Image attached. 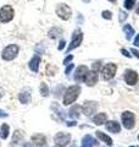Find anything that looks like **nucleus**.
I'll return each instance as SVG.
<instances>
[{"label":"nucleus","instance_id":"obj_1","mask_svg":"<svg viewBox=\"0 0 139 147\" xmlns=\"http://www.w3.org/2000/svg\"><path fill=\"white\" fill-rule=\"evenodd\" d=\"M80 93H81V87L78 86V85L70 86L65 91V94H63V104L65 105L72 104L78 98Z\"/></svg>","mask_w":139,"mask_h":147},{"label":"nucleus","instance_id":"obj_2","mask_svg":"<svg viewBox=\"0 0 139 147\" xmlns=\"http://www.w3.org/2000/svg\"><path fill=\"white\" fill-rule=\"evenodd\" d=\"M18 52H20V47H18L17 44H9V45H6V47L3 49V52H1L3 60H5V61L13 60V59L18 55Z\"/></svg>","mask_w":139,"mask_h":147},{"label":"nucleus","instance_id":"obj_3","mask_svg":"<svg viewBox=\"0 0 139 147\" xmlns=\"http://www.w3.org/2000/svg\"><path fill=\"white\" fill-rule=\"evenodd\" d=\"M15 16V10L11 5H4L0 7V24H7L13 20Z\"/></svg>","mask_w":139,"mask_h":147},{"label":"nucleus","instance_id":"obj_4","mask_svg":"<svg viewBox=\"0 0 139 147\" xmlns=\"http://www.w3.org/2000/svg\"><path fill=\"white\" fill-rule=\"evenodd\" d=\"M56 15L63 21L70 20V17L72 15L71 7L68 5H66V4H59L57 7H56Z\"/></svg>","mask_w":139,"mask_h":147},{"label":"nucleus","instance_id":"obj_5","mask_svg":"<svg viewBox=\"0 0 139 147\" xmlns=\"http://www.w3.org/2000/svg\"><path fill=\"white\" fill-rule=\"evenodd\" d=\"M116 71H117L116 64H112V63L106 64V65L103 67V70H101V76H103L104 80H111L115 76Z\"/></svg>","mask_w":139,"mask_h":147},{"label":"nucleus","instance_id":"obj_6","mask_svg":"<svg viewBox=\"0 0 139 147\" xmlns=\"http://www.w3.org/2000/svg\"><path fill=\"white\" fill-rule=\"evenodd\" d=\"M54 141L57 147H65L71 141V135L67 134V132H57L54 137Z\"/></svg>","mask_w":139,"mask_h":147},{"label":"nucleus","instance_id":"obj_7","mask_svg":"<svg viewBox=\"0 0 139 147\" xmlns=\"http://www.w3.org/2000/svg\"><path fill=\"white\" fill-rule=\"evenodd\" d=\"M82 40H83L82 31L81 30H76L75 32H73V34H72V40H71V44H70L68 48H67V52H71L72 49L80 47V44L82 43Z\"/></svg>","mask_w":139,"mask_h":147},{"label":"nucleus","instance_id":"obj_8","mask_svg":"<svg viewBox=\"0 0 139 147\" xmlns=\"http://www.w3.org/2000/svg\"><path fill=\"white\" fill-rule=\"evenodd\" d=\"M121 119L123 126L126 129H132L136 124V118H134V114L132 112H124L121 115Z\"/></svg>","mask_w":139,"mask_h":147},{"label":"nucleus","instance_id":"obj_9","mask_svg":"<svg viewBox=\"0 0 139 147\" xmlns=\"http://www.w3.org/2000/svg\"><path fill=\"white\" fill-rule=\"evenodd\" d=\"M96 109H98V104L95 102H92V100H87V102H84V104L82 105L83 114L87 117H92L93 114L95 113Z\"/></svg>","mask_w":139,"mask_h":147},{"label":"nucleus","instance_id":"obj_10","mask_svg":"<svg viewBox=\"0 0 139 147\" xmlns=\"http://www.w3.org/2000/svg\"><path fill=\"white\" fill-rule=\"evenodd\" d=\"M124 81H126V84L128 85H136L138 82V74L134 71V70H127L124 72V76H123Z\"/></svg>","mask_w":139,"mask_h":147},{"label":"nucleus","instance_id":"obj_11","mask_svg":"<svg viewBox=\"0 0 139 147\" xmlns=\"http://www.w3.org/2000/svg\"><path fill=\"white\" fill-rule=\"evenodd\" d=\"M89 72L88 71V67L86 65H81L76 69V72H75V81L77 82H81V81H84L87 74Z\"/></svg>","mask_w":139,"mask_h":147},{"label":"nucleus","instance_id":"obj_12","mask_svg":"<svg viewBox=\"0 0 139 147\" xmlns=\"http://www.w3.org/2000/svg\"><path fill=\"white\" fill-rule=\"evenodd\" d=\"M32 142L35 147H46V137L43 134H34L32 136Z\"/></svg>","mask_w":139,"mask_h":147},{"label":"nucleus","instance_id":"obj_13","mask_svg":"<svg viewBox=\"0 0 139 147\" xmlns=\"http://www.w3.org/2000/svg\"><path fill=\"white\" fill-rule=\"evenodd\" d=\"M82 146H83V147H98L99 144H98V141H96L93 136L86 135V136L82 139Z\"/></svg>","mask_w":139,"mask_h":147},{"label":"nucleus","instance_id":"obj_14","mask_svg":"<svg viewBox=\"0 0 139 147\" xmlns=\"http://www.w3.org/2000/svg\"><path fill=\"white\" fill-rule=\"evenodd\" d=\"M84 82L87 86H94L96 82H98V74H96V71H90L87 74L86 79H84Z\"/></svg>","mask_w":139,"mask_h":147},{"label":"nucleus","instance_id":"obj_15","mask_svg":"<svg viewBox=\"0 0 139 147\" xmlns=\"http://www.w3.org/2000/svg\"><path fill=\"white\" fill-rule=\"evenodd\" d=\"M39 64H40V57H39V55H33V58L31 59L29 64H28L31 71L38 72L39 71Z\"/></svg>","mask_w":139,"mask_h":147},{"label":"nucleus","instance_id":"obj_16","mask_svg":"<svg viewBox=\"0 0 139 147\" xmlns=\"http://www.w3.org/2000/svg\"><path fill=\"white\" fill-rule=\"evenodd\" d=\"M18 99L22 104H28L31 102V93H29V90L26 88L23 90L20 94H18Z\"/></svg>","mask_w":139,"mask_h":147},{"label":"nucleus","instance_id":"obj_17","mask_svg":"<svg viewBox=\"0 0 139 147\" xmlns=\"http://www.w3.org/2000/svg\"><path fill=\"white\" fill-rule=\"evenodd\" d=\"M106 129L110 131V132H114V134H117V132L121 131V126H120V124L117 121H108L106 123Z\"/></svg>","mask_w":139,"mask_h":147},{"label":"nucleus","instance_id":"obj_18","mask_svg":"<svg viewBox=\"0 0 139 147\" xmlns=\"http://www.w3.org/2000/svg\"><path fill=\"white\" fill-rule=\"evenodd\" d=\"M62 33H63L62 28H60V27H53V28L49 30L48 36H49V38H51V39H56V38H59V37L61 36Z\"/></svg>","mask_w":139,"mask_h":147},{"label":"nucleus","instance_id":"obj_19","mask_svg":"<svg viewBox=\"0 0 139 147\" xmlns=\"http://www.w3.org/2000/svg\"><path fill=\"white\" fill-rule=\"evenodd\" d=\"M25 137V131L22 130H16L12 135V145H17L18 142H21Z\"/></svg>","mask_w":139,"mask_h":147},{"label":"nucleus","instance_id":"obj_20","mask_svg":"<svg viewBox=\"0 0 139 147\" xmlns=\"http://www.w3.org/2000/svg\"><path fill=\"white\" fill-rule=\"evenodd\" d=\"M106 119H108L106 113H99V114H96V115L93 118V121H94L95 125H103V124L106 121Z\"/></svg>","mask_w":139,"mask_h":147},{"label":"nucleus","instance_id":"obj_21","mask_svg":"<svg viewBox=\"0 0 139 147\" xmlns=\"http://www.w3.org/2000/svg\"><path fill=\"white\" fill-rule=\"evenodd\" d=\"M9 134H10V126H9L6 123H4L1 127H0V139L6 140L9 137Z\"/></svg>","mask_w":139,"mask_h":147},{"label":"nucleus","instance_id":"obj_22","mask_svg":"<svg viewBox=\"0 0 139 147\" xmlns=\"http://www.w3.org/2000/svg\"><path fill=\"white\" fill-rule=\"evenodd\" d=\"M96 136H98L101 141H104L108 146H112V140H111V137H109L108 135H105L104 132H101V131H96Z\"/></svg>","mask_w":139,"mask_h":147},{"label":"nucleus","instance_id":"obj_23","mask_svg":"<svg viewBox=\"0 0 139 147\" xmlns=\"http://www.w3.org/2000/svg\"><path fill=\"white\" fill-rule=\"evenodd\" d=\"M81 109H82V107L81 105H78V104H76V105H73V107L70 109V117L71 118H78L80 117V113H81Z\"/></svg>","mask_w":139,"mask_h":147},{"label":"nucleus","instance_id":"obj_24","mask_svg":"<svg viewBox=\"0 0 139 147\" xmlns=\"http://www.w3.org/2000/svg\"><path fill=\"white\" fill-rule=\"evenodd\" d=\"M123 31H124V34H126V38L129 40V39H132V37L134 34V28L131 26V25H124L123 27Z\"/></svg>","mask_w":139,"mask_h":147},{"label":"nucleus","instance_id":"obj_25","mask_svg":"<svg viewBox=\"0 0 139 147\" xmlns=\"http://www.w3.org/2000/svg\"><path fill=\"white\" fill-rule=\"evenodd\" d=\"M40 94L43 96V97H48L49 96V87L45 82H41L40 84Z\"/></svg>","mask_w":139,"mask_h":147},{"label":"nucleus","instance_id":"obj_26","mask_svg":"<svg viewBox=\"0 0 139 147\" xmlns=\"http://www.w3.org/2000/svg\"><path fill=\"white\" fill-rule=\"evenodd\" d=\"M134 5H136V0H124V7L128 9V10L133 9Z\"/></svg>","mask_w":139,"mask_h":147},{"label":"nucleus","instance_id":"obj_27","mask_svg":"<svg viewBox=\"0 0 139 147\" xmlns=\"http://www.w3.org/2000/svg\"><path fill=\"white\" fill-rule=\"evenodd\" d=\"M101 15H103V17L104 18H106V20H111V17H112V15H111V12L110 11H103V13H101Z\"/></svg>","mask_w":139,"mask_h":147},{"label":"nucleus","instance_id":"obj_28","mask_svg":"<svg viewBox=\"0 0 139 147\" xmlns=\"http://www.w3.org/2000/svg\"><path fill=\"white\" fill-rule=\"evenodd\" d=\"M127 18V13L123 11H120V22H123Z\"/></svg>","mask_w":139,"mask_h":147},{"label":"nucleus","instance_id":"obj_29","mask_svg":"<svg viewBox=\"0 0 139 147\" xmlns=\"http://www.w3.org/2000/svg\"><path fill=\"white\" fill-rule=\"evenodd\" d=\"M100 65H101L100 61H95V63L92 65V67H93V71H98V70H99V67H100Z\"/></svg>","mask_w":139,"mask_h":147},{"label":"nucleus","instance_id":"obj_30","mask_svg":"<svg viewBox=\"0 0 139 147\" xmlns=\"http://www.w3.org/2000/svg\"><path fill=\"white\" fill-rule=\"evenodd\" d=\"M73 67H75V65H73V64H70V65L66 67V70H65V74H66V75H68V74L73 70Z\"/></svg>","mask_w":139,"mask_h":147},{"label":"nucleus","instance_id":"obj_31","mask_svg":"<svg viewBox=\"0 0 139 147\" xmlns=\"http://www.w3.org/2000/svg\"><path fill=\"white\" fill-rule=\"evenodd\" d=\"M72 59H73V55H68V57L63 60V64H65V65H67V64H68L70 61H72Z\"/></svg>","mask_w":139,"mask_h":147},{"label":"nucleus","instance_id":"obj_32","mask_svg":"<svg viewBox=\"0 0 139 147\" xmlns=\"http://www.w3.org/2000/svg\"><path fill=\"white\" fill-rule=\"evenodd\" d=\"M65 44H66V42H65V40L63 39H61V40H60V44H59V50H62L63 48H65Z\"/></svg>","mask_w":139,"mask_h":147},{"label":"nucleus","instance_id":"obj_33","mask_svg":"<svg viewBox=\"0 0 139 147\" xmlns=\"http://www.w3.org/2000/svg\"><path fill=\"white\" fill-rule=\"evenodd\" d=\"M121 53H122L123 55H126V57H127V58H131V57H132V55H131V54H129V53L127 52V50H126V49H121Z\"/></svg>","mask_w":139,"mask_h":147},{"label":"nucleus","instance_id":"obj_34","mask_svg":"<svg viewBox=\"0 0 139 147\" xmlns=\"http://www.w3.org/2000/svg\"><path fill=\"white\" fill-rule=\"evenodd\" d=\"M132 53H133V54L136 55V57H137V58L139 59V52H138L137 49H134V48H133V49H132Z\"/></svg>","mask_w":139,"mask_h":147},{"label":"nucleus","instance_id":"obj_35","mask_svg":"<svg viewBox=\"0 0 139 147\" xmlns=\"http://www.w3.org/2000/svg\"><path fill=\"white\" fill-rule=\"evenodd\" d=\"M23 147H33V144H32V142H26V144L23 145Z\"/></svg>","mask_w":139,"mask_h":147},{"label":"nucleus","instance_id":"obj_36","mask_svg":"<svg viewBox=\"0 0 139 147\" xmlns=\"http://www.w3.org/2000/svg\"><path fill=\"white\" fill-rule=\"evenodd\" d=\"M134 45H139V34L137 36V38L134 39Z\"/></svg>","mask_w":139,"mask_h":147},{"label":"nucleus","instance_id":"obj_37","mask_svg":"<svg viewBox=\"0 0 139 147\" xmlns=\"http://www.w3.org/2000/svg\"><path fill=\"white\" fill-rule=\"evenodd\" d=\"M76 124H77L76 121H68V123H67V125H68V126H75Z\"/></svg>","mask_w":139,"mask_h":147},{"label":"nucleus","instance_id":"obj_38","mask_svg":"<svg viewBox=\"0 0 139 147\" xmlns=\"http://www.w3.org/2000/svg\"><path fill=\"white\" fill-rule=\"evenodd\" d=\"M1 97H3V91L0 90V99H1Z\"/></svg>","mask_w":139,"mask_h":147},{"label":"nucleus","instance_id":"obj_39","mask_svg":"<svg viewBox=\"0 0 139 147\" xmlns=\"http://www.w3.org/2000/svg\"><path fill=\"white\" fill-rule=\"evenodd\" d=\"M137 13L139 15V5H138V7H137Z\"/></svg>","mask_w":139,"mask_h":147},{"label":"nucleus","instance_id":"obj_40","mask_svg":"<svg viewBox=\"0 0 139 147\" xmlns=\"http://www.w3.org/2000/svg\"><path fill=\"white\" fill-rule=\"evenodd\" d=\"M83 1H84V3H89L90 0H83Z\"/></svg>","mask_w":139,"mask_h":147},{"label":"nucleus","instance_id":"obj_41","mask_svg":"<svg viewBox=\"0 0 139 147\" xmlns=\"http://www.w3.org/2000/svg\"><path fill=\"white\" fill-rule=\"evenodd\" d=\"M109 1H111V3H115V1H116V0H109Z\"/></svg>","mask_w":139,"mask_h":147},{"label":"nucleus","instance_id":"obj_42","mask_svg":"<svg viewBox=\"0 0 139 147\" xmlns=\"http://www.w3.org/2000/svg\"><path fill=\"white\" fill-rule=\"evenodd\" d=\"M131 147H137V146H131Z\"/></svg>","mask_w":139,"mask_h":147},{"label":"nucleus","instance_id":"obj_43","mask_svg":"<svg viewBox=\"0 0 139 147\" xmlns=\"http://www.w3.org/2000/svg\"><path fill=\"white\" fill-rule=\"evenodd\" d=\"M138 140H139V135H138Z\"/></svg>","mask_w":139,"mask_h":147},{"label":"nucleus","instance_id":"obj_44","mask_svg":"<svg viewBox=\"0 0 139 147\" xmlns=\"http://www.w3.org/2000/svg\"><path fill=\"white\" fill-rule=\"evenodd\" d=\"M55 147H57V146H55Z\"/></svg>","mask_w":139,"mask_h":147}]
</instances>
